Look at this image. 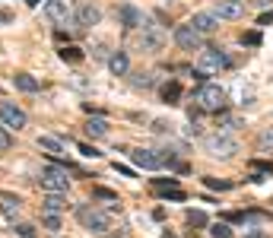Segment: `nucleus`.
Listing matches in <instances>:
<instances>
[{
    "label": "nucleus",
    "instance_id": "obj_1",
    "mask_svg": "<svg viewBox=\"0 0 273 238\" xmlns=\"http://www.w3.org/2000/svg\"><path fill=\"white\" fill-rule=\"evenodd\" d=\"M194 102H197L200 112H223V105H226V89L216 86V83H200V89L194 92Z\"/></svg>",
    "mask_w": 273,
    "mask_h": 238
},
{
    "label": "nucleus",
    "instance_id": "obj_2",
    "mask_svg": "<svg viewBox=\"0 0 273 238\" xmlns=\"http://www.w3.org/2000/svg\"><path fill=\"white\" fill-rule=\"evenodd\" d=\"M76 219H80L83 229H89V232H96V235H105L108 226H112L108 213H102V210L92 207V203H83V207H76Z\"/></svg>",
    "mask_w": 273,
    "mask_h": 238
},
{
    "label": "nucleus",
    "instance_id": "obj_3",
    "mask_svg": "<svg viewBox=\"0 0 273 238\" xmlns=\"http://www.w3.org/2000/svg\"><path fill=\"white\" fill-rule=\"evenodd\" d=\"M203 149L213 159H232L238 152V140L229 137V133H210V137H203Z\"/></svg>",
    "mask_w": 273,
    "mask_h": 238
},
{
    "label": "nucleus",
    "instance_id": "obj_4",
    "mask_svg": "<svg viewBox=\"0 0 273 238\" xmlns=\"http://www.w3.org/2000/svg\"><path fill=\"white\" fill-rule=\"evenodd\" d=\"M38 184H41V191H48V194H67V188H70V178H67V168H61V165L41 168V175H38Z\"/></svg>",
    "mask_w": 273,
    "mask_h": 238
},
{
    "label": "nucleus",
    "instance_id": "obj_5",
    "mask_svg": "<svg viewBox=\"0 0 273 238\" xmlns=\"http://www.w3.org/2000/svg\"><path fill=\"white\" fill-rule=\"evenodd\" d=\"M232 67V57L219 48H200V61H197V70L200 73H219V70H229Z\"/></svg>",
    "mask_w": 273,
    "mask_h": 238
},
{
    "label": "nucleus",
    "instance_id": "obj_6",
    "mask_svg": "<svg viewBox=\"0 0 273 238\" xmlns=\"http://www.w3.org/2000/svg\"><path fill=\"white\" fill-rule=\"evenodd\" d=\"M140 51H162V45H165V32L159 29L156 22H149V19H143V25H140Z\"/></svg>",
    "mask_w": 273,
    "mask_h": 238
},
{
    "label": "nucleus",
    "instance_id": "obj_7",
    "mask_svg": "<svg viewBox=\"0 0 273 238\" xmlns=\"http://www.w3.org/2000/svg\"><path fill=\"white\" fill-rule=\"evenodd\" d=\"M175 45L181 51H200L203 48V35L194 25H178L175 29Z\"/></svg>",
    "mask_w": 273,
    "mask_h": 238
},
{
    "label": "nucleus",
    "instance_id": "obj_8",
    "mask_svg": "<svg viewBox=\"0 0 273 238\" xmlns=\"http://www.w3.org/2000/svg\"><path fill=\"white\" fill-rule=\"evenodd\" d=\"M0 121L3 127H13V130H22L25 124H29V118L19 105H13V102H0Z\"/></svg>",
    "mask_w": 273,
    "mask_h": 238
},
{
    "label": "nucleus",
    "instance_id": "obj_9",
    "mask_svg": "<svg viewBox=\"0 0 273 238\" xmlns=\"http://www.w3.org/2000/svg\"><path fill=\"white\" fill-rule=\"evenodd\" d=\"M73 22L80 25V29H92V25L102 22V10H99V6H92V3H80L73 10Z\"/></svg>",
    "mask_w": 273,
    "mask_h": 238
},
{
    "label": "nucleus",
    "instance_id": "obj_10",
    "mask_svg": "<svg viewBox=\"0 0 273 238\" xmlns=\"http://www.w3.org/2000/svg\"><path fill=\"white\" fill-rule=\"evenodd\" d=\"M45 16H48L54 25H67V19H73L67 0H45Z\"/></svg>",
    "mask_w": 273,
    "mask_h": 238
},
{
    "label": "nucleus",
    "instance_id": "obj_11",
    "mask_svg": "<svg viewBox=\"0 0 273 238\" xmlns=\"http://www.w3.org/2000/svg\"><path fill=\"white\" fill-rule=\"evenodd\" d=\"M118 19H121L124 29H140L146 16H143V10H136L134 3H121V6H118Z\"/></svg>",
    "mask_w": 273,
    "mask_h": 238
},
{
    "label": "nucleus",
    "instance_id": "obj_12",
    "mask_svg": "<svg viewBox=\"0 0 273 238\" xmlns=\"http://www.w3.org/2000/svg\"><path fill=\"white\" fill-rule=\"evenodd\" d=\"M219 16V19H242L245 16V3L242 0H216V10H213Z\"/></svg>",
    "mask_w": 273,
    "mask_h": 238
},
{
    "label": "nucleus",
    "instance_id": "obj_13",
    "mask_svg": "<svg viewBox=\"0 0 273 238\" xmlns=\"http://www.w3.org/2000/svg\"><path fill=\"white\" fill-rule=\"evenodd\" d=\"M187 25H194L200 35H213V32L219 29V16L216 13H194V19L187 22Z\"/></svg>",
    "mask_w": 273,
    "mask_h": 238
},
{
    "label": "nucleus",
    "instance_id": "obj_14",
    "mask_svg": "<svg viewBox=\"0 0 273 238\" xmlns=\"http://www.w3.org/2000/svg\"><path fill=\"white\" fill-rule=\"evenodd\" d=\"M131 162H134L136 168H149V172L162 168V159H159L152 149H134V152H131Z\"/></svg>",
    "mask_w": 273,
    "mask_h": 238
},
{
    "label": "nucleus",
    "instance_id": "obj_15",
    "mask_svg": "<svg viewBox=\"0 0 273 238\" xmlns=\"http://www.w3.org/2000/svg\"><path fill=\"white\" fill-rule=\"evenodd\" d=\"M64 210H70L67 194H45V200H41V213H64Z\"/></svg>",
    "mask_w": 273,
    "mask_h": 238
},
{
    "label": "nucleus",
    "instance_id": "obj_16",
    "mask_svg": "<svg viewBox=\"0 0 273 238\" xmlns=\"http://www.w3.org/2000/svg\"><path fill=\"white\" fill-rule=\"evenodd\" d=\"M108 70H112L115 76H124L127 70H131V57H127V51H115V54L108 57Z\"/></svg>",
    "mask_w": 273,
    "mask_h": 238
},
{
    "label": "nucleus",
    "instance_id": "obj_17",
    "mask_svg": "<svg viewBox=\"0 0 273 238\" xmlns=\"http://www.w3.org/2000/svg\"><path fill=\"white\" fill-rule=\"evenodd\" d=\"M13 86L19 89V92H38L41 83H38L32 73H16V76H13Z\"/></svg>",
    "mask_w": 273,
    "mask_h": 238
},
{
    "label": "nucleus",
    "instance_id": "obj_18",
    "mask_svg": "<svg viewBox=\"0 0 273 238\" xmlns=\"http://www.w3.org/2000/svg\"><path fill=\"white\" fill-rule=\"evenodd\" d=\"M86 133L92 140L108 137V121H105V118H89V121H86Z\"/></svg>",
    "mask_w": 273,
    "mask_h": 238
},
{
    "label": "nucleus",
    "instance_id": "obj_19",
    "mask_svg": "<svg viewBox=\"0 0 273 238\" xmlns=\"http://www.w3.org/2000/svg\"><path fill=\"white\" fill-rule=\"evenodd\" d=\"M38 146L45 149L48 156H54V159H57V156L64 152V143L57 140V137H51V133H41V137H38Z\"/></svg>",
    "mask_w": 273,
    "mask_h": 238
},
{
    "label": "nucleus",
    "instance_id": "obj_20",
    "mask_svg": "<svg viewBox=\"0 0 273 238\" xmlns=\"http://www.w3.org/2000/svg\"><path fill=\"white\" fill-rule=\"evenodd\" d=\"M0 213H3L6 219H16L19 216V200L10 197V194H0Z\"/></svg>",
    "mask_w": 273,
    "mask_h": 238
},
{
    "label": "nucleus",
    "instance_id": "obj_21",
    "mask_svg": "<svg viewBox=\"0 0 273 238\" xmlns=\"http://www.w3.org/2000/svg\"><path fill=\"white\" fill-rule=\"evenodd\" d=\"M162 99H165L168 105H178V99H181V83H178V80H168L165 86H162Z\"/></svg>",
    "mask_w": 273,
    "mask_h": 238
},
{
    "label": "nucleus",
    "instance_id": "obj_22",
    "mask_svg": "<svg viewBox=\"0 0 273 238\" xmlns=\"http://www.w3.org/2000/svg\"><path fill=\"white\" fill-rule=\"evenodd\" d=\"M61 61H70V64H80L83 61V51L76 45H64L61 48Z\"/></svg>",
    "mask_w": 273,
    "mask_h": 238
},
{
    "label": "nucleus",
    "instance_id": "obj_23",
    "mask_svg": "<svg viewBox=\"0 0 273 238\" xmlns=\"http://www.w3.org/2000/svg\"><path fill=\"white\" fill-rule=\"evenodd\" d=\"M41 226L48 232H61V213H41Z\"/></svg>",
    "mask_w": 273,
    "mask_h": 238
},
{
    "label": "nucleus",
    "instance_id": "obj_24",
    "mask_svg": "<svg viewBox=\"0 0 273 238\" xmlns=\"http://www.w3.org/2000/svg\"><path fill=\"white\" fill-rule=\"evenodd\" d=\"M210 235L213 238H232V229H229V223H213L210 226Z\"/></svg>",
    "mask_w": 273,
    "mask_h": 238
},
{
    "label": "nucleus",
    "instance_id": "obj_25",
    "mask_svg": "<svg viewBox=\"0 0 273 238\" xmlns=\"http://www.w3.org/2000/svg\"><path fill=\"white\" fill-rule=\"evenodd\" d=\"M134 86L136 89H149V86H156V76H152V73H140V76H134Z\"/></svg>",
    "mask_w": 273,
    "mask_h": 238
},
{
    "label": "nucleus",
    "instance_id": "obj_26",
    "mask_svg": "<svg viewBox=\"0 0 273 238\" xmlns=\"http://www.w3.org/2000/svg\"><path fill=\"white\" fill-rule=\"evenodd\" d=\"M19 238H38V232H35V226H29V223H16V229H13Z\"/></svg>",
    "mask_w": 273,
    "mask_h": 238
},
{
    "label": "nucleus",
    "instance_id": "obj_27",
    "mask_svg": "<svg viewBox=\"0 0 273 238\" xmlns=\"http://www.w3.org/2000/svg\"><path fill=\"white\" fill-rule=\"evenodd\" d=\"M92 197H96V200H108V203H118V194L108 191V188H92Z\"/></svg>",
    "mask_w": 273,
    "mask_h": 238
},
{
    "label": "nucleus",
    "instance_id": "obj_28",
    "mask_svg": "<svg viewBox=\"0 0 273 238\" xmlns=\"http://www.w3.org/2000/svg\"><path fill=\"white\" fill-rule=\"evenodd\" d=\"M152 188H156V191H175L178 181H175V178H156V181H152Z\"/></svg>",
    "mask_w": 273,
    "mask_h": 238
},
{
    "label": "nucleus",
    "instance_id": "obj_29",
    "mask_svg": "<svg viewBox=\"0 0 273 238\" xmlns=\"http://www.w3.org/2000/svg\"><path fill=\"white\" fill-rule=\"evenodd\" d=\"M187 223H191V226H207V213H200V210H187Z\"/></svg>",
    "mask_w": 273,
    "mask_h": 238
},
{
    "label": "nucleus",
    "instance_id": "obj_30",
    "mask_svg": "<svg viewBox=\"0 0 273 238\" xmlns=\"http://www.w3.org/2000/svg\"><path fill=\"white\" fill-rule=\"evenodd\" d=\"M258 146H261L264 152H267V149L273 152V127H270V130H264V133H261V140H258Z\"/></svg>",
    "mask_w": 273,
    "mask_h": 238
},
{
    "label": "nucleus",
    "instance_id": "obj_31",
    "mask_svg": "<svg viewBox=\"0 0 273 238\" xmlns=\"http://www.w3.org/2000/svg\"><path fill=\"white\" fill-rule=\"evenodd\" d=\"M203 184H207V188H213V191H229V188H232L229 181H219V178H203Z\"/></svg>",
    "mask_w": 273,
    "mask_h": 238
},
{
    "label": "nucleus",
    "instance_id": "obj_32",
    "mask_svg": "<svg viewBox=\"0 0 273 238\" xmlns=\"http://www.w3.org/2000/svg\"><path fill=\"white\" fill-rule=\"evenodd\" d=\"M242 45L258 48V45H261V32H258V29H254V32H245V35H242Z\"/></svg>",
    "mask_w": 273,
    "mask_h": 238
},
{
    "label": "nucleus",
    "instance_id": "obj_33",
    "mask_svg": "<svg viewBox=\"0 0 273 238\" xmlns=\"http://www.w3.org/2000/svg\"><path fill=\"white\" fill-rule=\"evenodd\" d=\"M10 146H13V137H10V133H6V127L0 124V152H6Z\"/></svg>",
    "mask_w": 273,
    "mask_h": 238
},
{
    "label": "nucleus",
    "instance_id": "obj_34",
    "mask_svg": "<svg viewBox=\"0 0 273 238\" xmlns=\"http://www.w3.org/2000/svg\"><path fill=\"white\" fill-rule=\"evenodd\" d=\"M80 152H83L86 159H99V156H102V152H99L96 146H89V143H80Z\"/></svg>",
    "mask_w": 273,
    "mask_h": 238
},
{
    "label": "nucleus",
    "instance_id": "obj_35",
    "mask_svg": "<svg viewBox=\"0 0 273 238\" xmlns=\"http://www.w3.org/2000/svg\"><path fill=\"white\" fill-rule=\"evenodd\" d=\"M223 124L229 127V130H235V127H245L242 121H238V118H229V115H223Z\"/></svg>",
    "mask_w": 273,
    "mask_h": 238
},
{
    "label": "nucleus",
    "instance_id": "obj_36",
    "mask_svg": "<svg viewBox=\"0 0 273 238\" xmlns=\"http://www.w3.org/2000/svg\"><path fill=\"white\" fill-rule=\"evenodd\" d=\"M254 168H258L261 175H273V162H254Z\"/></svg>",
    "mask_w": 273,
    "mask_h": 238
},
{
    "label": "nucleus",
    "instance_id": "obj_37",
    "mask_svg": "<svg viewBox=\"0 0 273 238\" xmlns=\"http://www.w3.org/2000/svg\"><path fill=\"white\" fill-rule=\"evenodd\" d=\"M115 172L124 175V178H134V168H127V165H118V162H115Z\"/></svg>",
    "mask_w": 273,
    "mask_h": 238
},
{
    "label": "nucleus",
    "instance_id": "obj_38",
    "mask_svg": "<svg viewBox=\"0 0 273 238\" xmlns=\"http://www.w3.org/2000/svg\"><path fill=\"white\" fill-rule=\"evenodd\" d=\"M13 22V13L10 10H0V25H10Z\"/></svg>",
    "mask_w": 273,
    "mask_h": 238
},
{
    "label": "nucleus",
    "instance_id": "obj_39",
    "mask_svg": "<svg viewBox=\"0 0 273 238\" xmlns=\"http://www.w3.org/2000/svg\"><path fill=\"white\" fill-rule=\"evenodd\" d=\"M245 238H270V235L264 232V229H254V232H248V235H245Z\"/></svg>",
    "mask_w": 273,
    "mask_h": 238
},
{
    "label": "nucleus",
    "instance_id": "obj_40",
    "mask_svg": "<svg viewBox=\"0 0 273 238\" xmlns=\"http://www.w3.org/2000/svg\"><path fill=\"white\" fill-rule=\"evenodd\" d=\"M270 22H273V10H270V13H264L261 19H258V25H270Z\"/></svg>",
    "mask_w": 273,
    "mask_h": 238
},
{
    "label": "nucleus",
    "instance_id": "obj_41",
    "mask_svg": "<svg viewBox=\"0 0 273 238\" xmlns=\"http://www.w3.org/2000/svg\"><path fill=\"white\" fill-rule=\"evenodd\" d=\"M251 3H258V6H270V0H251Z\"/></svg>",
    "mask_w": 273,
    "mask_h": 238
},
{
    "label": "nucleus",
    "instance_id": "obj_42",
    "mask_svg": "<svg viewBox=\"0 0 273 238\" xmlns=\"http://www.w3.org/2000/svg\"><path fill=\"white\" fill-rule=\"evenodd\" d=\"M162 238H175V232H168V229H165V232H162Z\"/></svg>",
    "mask_w": 273,
    "mask_h": 238
},
{
    "label": "nucleus",
    "instance_id": "obj_43",
    "mask_svg": "<svg viewBox=\"0 0 273 238\" xmlns=\"http://www.w3.org/2000/svg\"><path fill=\"white\" fill-rule=\"evenodd\" d=\"M41 3V0H29V6H38Z\"/></svg>",
    "mask_w": 273,
    "mask_h": 238
}]
</instances>
